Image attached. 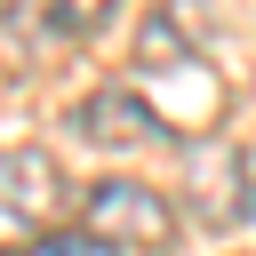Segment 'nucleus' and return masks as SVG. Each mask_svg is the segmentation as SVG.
Here are the masks:
<instances>
[{
  "label": "nucleus",
  "mask_w": 256,
  "mask_h": 256,
  "mask_svg": "<svg viewBox=\"0 0 256 256\" xmlns=\"http://www.w3.org/2000/svg\"><path fill=\"white\" fill-rule=\"evenodd\" d=\"M184 200L200 224H248L256 216V152L240 144H200L184 168Z\"/></svg>",
  "instance_id": "20e7f679"
},
{
  "label": "nucleus",
  "mask_w": 256,
  "mask_h": 256,
  "mask_svg": "<svg viewBox=\"0 0 256 256\" xmlns=\"http://www.w3.org/2000/svg\"><path fill=\"white\" fill-rule=\"evenodd\" d=\"M128 88L152 104V120L176 136H200V128H216L224 120V80H216V64H208V48L184 32V8L176 0H160L144 24H136V64H128Z\"/></svg>",
  "instance_id": "f257e3e1"
},
{
  "label": "nucleus",
  "mask_w": 256,
  "mask_h": 256,
  "mask_svg": "<svg viewBox=\"0 0 256 256\" xmlns=\"http://www.w3.org/2000/svg\"><path fill=\"white\" fill-rule=\"evenodd\" d=\"M72 136L96 144V152H144V144H168V128L152 120V104H144L128 80L80 96V104H72Z\"/></svg>",
  "instance_id": "39448f33"
},
{
  "label": "nucleus",
  "mask_w": 256,
  "mask_h": 256,
  "mask_svg": "<svg viewBox=\"0 0 256 256\" xmlns=\"http://www.w3.org/2000/svg\"><path fill=\"white\" fill-rule=\"evenodd\" d=\"M64 208H72L64 160L40 152V144H8V152H0V256L64 232Z\"/></svg>",
  "instance_id": "f03ea898"
},
{
  "label": "nucleus",
  "mask_w": 256,
  "mask_h": 256,
  "mask_svg": "<svg viewBox=\"0 0 256 256\" xmlns=\"http://www.w3.org/2000/svg\"><path fill=\"white\" fill-rule=\"evenodd\" d=\"M80 232L104 240V248H120V256L168 248L176 240V200L152 192V184H136V176H104V184L80 192Z\"/></svg>",
  "instance_id": "7ed1b4c3"
},
{
  "label": "nucleus",
  "mask_w": 256,
  "mask_h": 256,
  "mask_svg": "<svg viewBox=\"0 0 256 256\" xmlns=\"http://www.w3.org/2000/svg\"><path fill=\"white\" fill-rule=\"evenodd\" d=\"M104 8H112V0H8V32L48 56V48H72L80 32H96Z\"/></svg>",
  "instance_id": "423d86ee"
},
{
  "label": "nucleus",
  "mask_w": 256,
  "mask_h": 256,
  "mask_svg": "<svg viewBox=\"0 0 256 256\" xmlns=\"http://www.w3.org/2000/svg\"><path fill=\"white\" fill-rule=\"evenodd\" d=\"M16 256H120V248H104V240H88L80 224H64V232H48V240H32V248H16Z\"/></svg>",
  "instance_id": "0eeeda50"
}]
</instances>
